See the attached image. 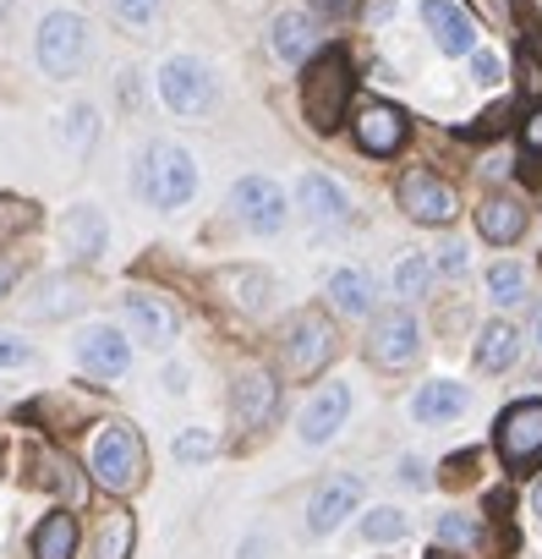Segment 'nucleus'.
Returning a JSON list of instances; mask_svg holds the SVG:
<instances>
[{
    "mask_svg": "<svg viewBox=\"0 0 542 559\" xmlns=\"http://www.w3.org/2000/svg\"><path fill=\"white\" fill-rule=\"evenodd\" d=\"M308 78H302V110L318 132H335L351 110V61L346 50H324L313 61H302Z\"/></svg>",
    "mask_w": 542,
    "mask_h": 559,
    "instance_id": "nucleus-1",
    "label": "nucleus"
},
{
    "mask_svg": "<svg viewBox=\"0 0 542 559\" xmlns=\"http://www.w3.org/2000/svg\"><path fill=\"white\" fill-rule=\"evenodd\" d=\"M88 466H94V483L105 493H137L143 477H148V450H143V439L132 428L110 423V428H99Z\"/></svg>",
    "mask_w": 542,
    "mask_h": 559,
    "instance_id": "nucleus-2",
    "label": "nucleus"
},
{
    "mask_svg": "<svg viewBox=\"0 0 542 559\" xmlns=\"http://www.w3.org/2000/svg\"><path fill=\"white\" fill-rule=\"evenodd\" d=\"M137 187H143V198H148L154 209H181V203L192 198V187H197V165H192L186 148H176V143H154V148L143 154Z\"/></svg>",
    "mask_w": 542,
    "mask_h": 559,
    "instance_id": "nucleus-3",
    "label": "nucleus"
},
{
    "mask_svg": "<svg viewBox=\"0 0 542 559\" xmlns=\"http://www.w3.org/2000/svg\"><path fill=\"white\" fill-rule=\"evenodd\" d=\"M417 352H422V330H417V319H411L406 308L373 319V335H368V362H373V368L400 373V368L417 362Z\"/></svg>",
    "mask_w": 542,
    "mask_h": 559,
    "instance_id": "nucleus-4",
    "label": "nucleus"
},
{
    "mask_svg": "<svg viewBox=\"0 0 542 559\" xmlns=\"http://www.w3.org/2000/svg\"><path fill=\"white\" fill-rule=\"evenodd\" d=\"M214 78H208V67L203 61H186V56H176V61H165V72H159V99L176 110V116H208L214 110Z\"/></svg>",
    "mask_w": 542,
    "mask_h": 559,
    "instance_id": "nucleus-5",
    "label": "nucleus"
},
{
    "mask_svg": "<svg viewBox=\"0 0 542 559\" xmlns=\"http://www.w3.org/2000/svg\"><path fill=\"white\" fill-rule=\"evenodd\" d=\"M83 56H88V28H83V17L50 12V17L39 23V61H45V72H50V78H72V72L83 67Z\"/></svg>",
    "mask_w": 542,
    "mask_h": 559,
    "instance_id": "nucleus-6",
    "label": "nucleus"
},
{
    "mask_svg": "<svg viewBox=\"0 0 542 559\" xmlns=\"http://www.w3.org/2000/svg\"><path fill=\"white\" fill-rule=\"evenodd\" d=\"M329 357H335V330H329V319H318V313L291 319V330H286V373H291V379H313V373H324Z\"/></svg>",
    "mask_w": 542,
    "mask_h": 559,
    "instance_id": "nucleus-7",
    "label": "nucleus"
},
{
    "mask_svg": "<svg viewBox=\"0 0 542 559\" xmlns=\"http://www.w3.org/2000/svg\"><path fill=\"white\" fill-rule=\"evenodd\" d=\"M498 455L515 472L542 461V401H520L498 417Z\"/></svg>",
    "mask_w": 542,
    "mask_h": 559,
    "instance_id": "nucleus-8",
    "label": "nucleus"
},
{
    "mask_svg": "<svg viewBox=\"0 0 542 559\" xmlns=\"http://www.w3.org/2000/svg\"><path fill=\"white\" fill-rule=\"evenodd\" d=\"M230 209H236V219H241L246 230H257V236H275V230L286 225V192L268 181V176H246V181H236Z\"/></svg>",
    "mask_w": 542,
    "mask_h": 559,
    "instance_id": "nucleus-9",
    "label": "nucleus"
},
{
    "mask_svg": "<svg viewBox=\"0 0 542 559\" xmlns=\"http://www.w3.org/2000/svg\"><path fill=\"white\" fill-rule=\"evenodd\" d=\"M400 209L417 219V225H449L460 214L455 192L433 176V170H406L400 176Z\"/></svg>",
    "mask_w": 542,
    "mask_h": 559,
    "instance_id": "nucleus-10",
    "label": "nucleus"
},
{
    "mask_svg": "<svg viewBox=\"0 0 542 559\" xmlns=\"http://www.w3.org/2000/svg\"><path fill=\"white\" fill-rule=\"evenodd\" d=\"M422 23L433 28L444 56H471L477 50V23L455 7V0H422Z\"/></svg>",
    "mask_w": 542,
    "mask_h": 559,
    "instance_id": "nucleus-11",
    "label": "nucleus"
},
{
    "mask_svg": "<svg viewBox=\"0 0 542 559\" xmlns=\"http://www.w3.org/2000/svg\"><path fill=\"white\" fill-rule=\"evenodd\" d=\"M346 412H351V390H346V384H324V390L308 401V412H302V444H329V439L340 433Z\"/></svg>",
    "mask_w": 542,
    "mask_h": 559,
    "instance_id": "nucleus-12",
    "label": "nucleus"
},
{
    "mask_svg": "<svg viewBox=\"0 0 542 559\" xmlns=\"http://www.w3.org/2000/svg\"><path fill=\"white\" fill-rule=\"evenodd\" d=\"M357 499H362V477H335V483H324V488L313 493V504H308V532H313V537L335 532V526L357 510Z\"/></svg>",
    "mask_w": 542,
    "mask_h": 559,
    "instance_id": "nucleus-13",
    "label": "nucleus"
},
{
    "mask_svg": "<svg viewBox=\"0 0 542 559\" xmlns=\"http://www.w3.org/2000/svg\"><path fill=\"white\" fill-rule=\"evenodd\" d=\"M127 319H132L137 341H148V346H170L176 330H181V313H176L165 297H143V292L127 297Z\"/></svg>",
    "mask_w": 542,
    "mask_h": 559,
    "instance_id": "nucleus-14",
    "label": "nucleus"
},
{
    "mask_svg": "<svg viewBox=\"0 0 542 559\" xmlns=\"http://www.w3.org/2000/svg\"><path fill=\"white\" fill-rule=\"evenodd\" d=\"M230 406H236V423H246V428H263L268 417L280 412V384L268 379V373H241V379H236V395H230Z\"/></svg>",
    "mask_w": 542,
    "mask_h": 559,
    "instance_id": "nucleus-15",
    "label": "nucleus"
},
{
    "mask_svg": "<svg viewBox=\"0 0 542 559\" xmlns=\"http://www.w3.org/2000/svg\"><path fill=\"white\" fill-rule=\"evenodd\" d=\"M77 362L88 368V373H105V379H116V373H127V362H132V346L110 330V324H94L83 341H77Z\"/></svg>",
    "mask_w": 542,
    "mask_h": 559,
    "instance_id": "nucleus-16",
    "label": "nucleus"
},
{
    "mask_svg": "<svg viewBox=\"0 0 542 559\" xmlns=\"http://www.w3.org/2000/svg\"><path fill=\"white\" fill-rule=\"evenodd\" d=\"M406 116L395 110V105H368L362 116H357V143L368 148V154H395L400 143H406Z\"/></svg>",
    "mask_w": 542,
    "mask_h": 559,
    "instance_id": "nucleus-17",
    "label": "nucleus"
},
{
    "mask_svg": "<svg viewBox=\"0 0 542 559\" xmlns=\"http://www.w3.org/2000/svg\"><path fill=\"white\" fill-rule=\"evenodd\" d=\"M77 515L72 510H50L39 526H34V559H77Z\"/></svg>",
    "mask_w": 542,
    "mask_h": 559,
    "instance_id": "nucleus-18",
    "label": "nucleus"
},
{
    "mask_svg": "<svg viewBox=\"0 0 542 559\" xmlns=\"http://www.w3.org/2000/svg\"><path fill=\"white\" fill-rule=\"evenodd\" d=\"M477 230H482V241L509 247V241L526 236V209H520L515 198H487V203L477 209Z\"/></svg>",
    "mask_w": 542,
    "mask_h": 559,
    "instance_id": "nucleus-19",
    "label": "nucleus"
},
{
    "mask_svg": "<svg viewBox=\"0 0 542 559\" xmlns=\"http://www.w3.org/2000/svg\"><path fill=\"white\" fill-rule=\"evenodd\" d=\"M302 209H308L318 225H346V219H351V203H346V192H340L329 176H302Z\"/></svg>",
    "mask_w": 542,
    "mask_h": 559,
    "instance_id": "nucleus-20",
    "label": "nucleus"
},
{
    "mask_svg": "<svg viewBox=\"0 0 542 559\" xmlns=\"http://www.w3.org/2000/svg\"><path fill=\"white\" fill-rule=\"evenodd\" d=\"M313 50H318L313 23H308L302 12H280V17H275V56H280V61H291V67H302Z\"/></svg>",
    "mask_w": 542,
    "mask_h": 559,
    "instance_id": "nucleus-21",
    "label": "nucleus"
},
{
    "mask_svg": "<svg viewBox=\"0 0 542 559\" xmlns=\"http://www.w3.org/2000/svg\"><path fill=\"white\" fill-rule=\"evenodd\" d=\"M411 412H417V423H449V417H460V412H466V390H460V384H449V379H433V384H422V390H417Z\"/></svg>",
    "mask_w": 542,
    "mask_h": 559,
    "instance_id": "nucleus-22",
    "label": "nucleus"
},
{
    "mask_svg": "<svg viewBox=\"0 0 542 559\" xmlns=\"http://www.w3.org/2000/svg\"><path fill=\"white\" fill-rule=\"evenodd\" d=\"M132 548H137V526H132V515H127V510H110V515L99 521V532H94L88 559H132Z\"/></svg>",
    "mask_w": 542,
    "mask_h": 559,
    "instance_id": "nucleus-23",
    "label": "nucleus"
},
{
    "mask_svg": "<svg viewBox=\"0 0 542 559\" xmlns=\"http://www.w3.org/2000/svg\"><path fill=\"white\" fill-rule=\"evenodd\" d=\"M329 302H335L340 313H351V319L373 313V274H368V269H340V274L329 280Z\"/></svg>",
    "mask_w": 542,
    "mask_h": 559,
    "instance_id": "nucleus-24",
    "label": "nucleus"
},
{
    "mask_svg": "<svg viewBox=\"0 0 542 559\" xmlns=\"http://www.w3.org/2000/svg\"><path fill=\"white\" fill-rule=\"evenodd\" d=\"M61 236H67V247L77 258H99L105 252V219H99V209H72L67 225H61Z\"/></svg>",
    "mask_w": 542,
    "mask_h": 559,
    "instance_id": "nucleus-25",
    "label": "nucleus"
},
{
    "mask_svg": "<svg viewBox=\"0 0 542 559\" xmlns=\"http://www.w3.org/2000/svg\"><path fill=\"white\" fill-rule=\"evenodd\" d=\"M515 357H520V335L509 324H487L482 341H477V368L482 373H504Z\"/></svg>",
    "mask_w": 542,
    "mask_h": 559,
    "instance_id": "nucleus-26",
    "label": "nucleus"
},
{
    "mask_svg": "<svg viewBox=\"0 0 542 559\" xmlns=\"http://www.w3.org/2000/svg\"><path fill=\"white\" fill-rule=\"evenodd\" d=\"M487 297L504 302V308L520 302V297H526V269H520V263H493V269H487Z\"/></svg>",
    "mask_w": 542,
    "mask_h": 559,
    "instance_id": "nucleus-27",
    "label": "nucleus"
},
{
    "mask_svg": "<svg viewBox=\"0 0 542 559\" xmlns=\"http://www.w3.org/2000/svg\"><path fill=\"white\" fill-rule=\"evenodd\" d=\"M362 537H368V543H400V537H406V515L389 510V504H384V510H368Z\"/></svg>",
    "mask_w": 542,
    "mask_h": 559,
    "instance_id": "nucleus-28",
    "label": "nucleus"
},
{
    "mask_svg": "<svg viewBox=\"0 0 542 559\" xmlns=\"http://www.w3.org/2000/svg\"><path fill=\"white\" fill-rule=\"evenodd\" d=\"M34 219H39L34 203H23V198H0V241H12V236L34 230Z\"/></svg>",
    "mask_w": 542,
    "mask_h": 559,
    "instance_id": "nucleus-29",
    "label": "nucleus"
},
{
    "mask_svg": "<svg viewBox=\"0 0 542 559\" xmlns=\"http://www.w3.org/2000/svg\"><path fill=\"white\" fill-rule=\"evenodd\" d=\"M427 258H406L400 269H395V297H422V286H427Z\"/></svg>",
    "mask_w": 542,
    "mask_h": 559,
    "instance_id": "nucleus-30",
    "label": "nucleus"
},
{
    "mask_svg": "<svg viewBox=\"0 0 542 559\" xmlns=\"http://www.w3.org/2000/svg\"><path fill=\"white\" fill-rule=\"evenodd\" d=\"M208 455H214V433L208 428H186L176 439V461H208Z\"/></svg>",
    "mask_w": 542,
    "mask_h": 559,
    "instance_id": "nucleus-31",
    "label": "nucleus"
},
{
    "mask_svg": "<svg viewBox=\"0 0 542 559\" xmlns=\"http://www.w3.org/2000/svg\"><path fill=\"white\" fill-rule=\"evenodd\" d=\"M67 121H72V127H67L72 148H77V154H83V148H94V138H99V127H94V110H88V105H77Z\"/></svg>",
    "mask_w": 542,
    "mask_h": 559,
    "instance_id": "nucleus-32",
    "label": "nucleus"
},
{
    "mask_svg": "<svg viewBox=\"0 0 542 559\" xmlns=\"http://www.w3.org/2000/svg\"><path fill=\"white\" fill-rule=\"evenodd\" d=\"M438 537L466 548V543H477V521L471 515H438Z\"/></svg>",
    "mask_w": 542,
    "mask_h": 559,
    "instance_id": "nucleus-33",
    "label": "nucleus"
},
{
    "mask_svg": "<svg viewBox=\"0 0 542 559\" xmlns=\"http://www.w3.org/2000/svg\"><path fill=\"white\" fill-rule=\"evenodd\" d=\"M39 477H50V488H61V493L77 488V477H72V466L61 455H39Z\"/></svg>",
    "mask_w": 542,
    "mask_h": 559,
    "instance_id": "nucleus-34",
    "label": "nucleus"
},
{
    "mask_svg": "<svg viewBox=\"0 0 542 559\" xmlns=\"http://www.w3.org/2000/svg\"><path fill=\"white\" fill-rule=\"evenodd\" d=\"M471 72H477V83H498V56L493 50H471Z\"/></svg>",
    "mask_w": 542,
    "mask_h": 559,
    "instance_id": "nucleus-35",
    "label": "nucleus"
},
{
    "mask_svg": "<svg viewBox=\"0 0 542 559\" xmlns=\"http://www.w3.org/2000/svg\"><path fill=\"white\" fill-rule=\"evenodd\" d=\"M520 143H526V154H537V159H542V110H531V116H526Z\"/></svg>",
    "mask_w": 542,
    "mask_h": 559,
    "instance_id": "nucleus-36",
    "label": "nucleus"
},
{
    "mask_svg": "<svg viewBox=\"0 0 542 559\" xmlns=\"http://www.w3.org/2000/svg\"><path fill=\"white\" fill-rule=\"evenodd\" d=\"M154 7H159V0H116V12H121L127 23H148Z\"/></svg>",
    "mask_w": 542,
    "mask_h": 559,
    "instance_id": "nucleus-37",
    "label": "nucleus"
},
{
    "mask_svg": "<svg viewBox=\"0 0 542 559\" xmlns=\"http://www.w3.org/2000/svg\"><path fill=\"white\" fill-rule=\"evenodd\" d=\"M34 352L23 346V341H0V368H17V362H28Z\"/></svg>",
    "mask_w": 542,
    "mask_h": 559,
    "instance_id": "nucleus-38",
    "label": "nucleus"
},
{
    "mask_svg": "<svg viewBox=\"0 0 542 559\" xmlns=\"http://www.w3.org/2000/svg\"><path fill=\"white\" fill-rule=\"evenodd\" d=\"M313 7H318L324 17H351V12L362 7V0H313Z\"/></svg>",
    "mask_w": 542,
    "mask_h": 559,
    "instance_id": "nucleus-39",
    "label": "nucleus"
},
{
    "mask_svg": "<svg viewBox=\"0 0 542 559\" xmlns=\"http://www.w3.org/2000/svg\"><path fill=\"white\" fill-rule=\"evenodd\" d=\"M400 477H406L411 488H427V472H422V461H411V455L400 461Z\"/></svg>",
    "mask_w": 542,
    "mask_h": 559,
    "instance_id": "nucleus-40",
    "label": "nucleus"
},
{
    "mask_svg": "<svg viewBox=\"0 0 542 559\" xmlns=\"http://www.w3.org/2000/svg\"><path fill=\"white\" fill-rule=\"evenodd\" d=\"M520 78H526V94H542V78H537L531 56H520Z\"/></svg>",
    "mask_w": 542,
    "mask_h": 559,
    "instance_id": "nucleus-41",
    "label": "nucleus"
},
{
    "mask_svg": "<svg viewBox=\"0 0 542 559\" xmlns=\"http://www.w3.org/2000/svg\"><path fill=\"white\" fill-rule=\"evenodd\" d=\"M438 263H444V274H460V269H466V252H460V247H444Z\"/></svg>",
    "mask_w": 542,
    "mask_h": 559,
    "instance_id": "nucleus-42",
    "label": "nucleus"
},
{
    "mask_svg": "<svg viewBox=\"0 0 542 559\" xmlns=\"http://www.w3.org/2000/svg\"><path fill=\"white\" fill-rule=\"evenodd\" d=\"M7 292H12V263L0 258V297H7Z\"/></svg>",
    "mask_w": 542,
    "mask_h": 559,
    "instance_id": "nucleus-43",
    "label": "nucleus"
},
{
    "mask_svg": "<svg viewBox=\"0 0 542 559\" xmlns=\"http://www.w3.org/2000/svg\"><path fill=\"white\" fill-rule=\"evenodd\" d=\"M531 330H537V346H542V308L531 313Z\"/></svg>",
    "mask_w": 542,
    "mask_h": 559,
    "instance_id": "nucleus-44",
    "label": "nucleus"
},
{
    "mask_svg": "<svg viewBox=\"0 0 542 559\" xmlns=\"http://www.w3.org/2000/svg\"><path fill=\"white\" fill-rule=\"evenodd\" d=\"M531 504H537V515H542V477H537V488H531Z\"/></svg>",
    "mask_w": 542,
    "mask_h": 559,
    "instance_id": "nucleus-45",
    "label": "nucleus"
},
{
    "mask_svg": "<svg viewBox=\"0 0 542 559\" xmlns=\"http://www.w3.org/2000/svg\"><path fill=\"white\" fill-rule=\"evenodd\" d=\"M241 559H257V537H252V543H246V554H241Z\"/></svg>",
    "mask_w": 542,
    "mask_h": 559,
    "instance_id": "nucleus-46",
    "label": "nucleus"
},
{
    "mask_svg": "<svg viewBox=\"0 0 542 559\" xmlns=\"http://www.w3.org/2000/svg\"><path fill=\"white\" fill-rule=\"evenodd\" d=\"M427 559H455V554H427Z\"/></svg>",
    "mask_w": 542,
    "mask_h": 559,
    "instance_id": "nucleus-47",
    "label": "nucleus"
},
{
    "mask_svg": "<svg viewBox=\"0 0 542 559\" xmlns=\"http://www.w3.org/2000/svg\"><path fill=\"white\" fill-rule=\"evenodd\" d=\"M0 17H7V0H0Z\"/></svg>",
    "mask_w": 542,
    "mask_h": 559,
    "instance_id": "nucleus-48",
    "label": "nucleus"
}]
</instances>
